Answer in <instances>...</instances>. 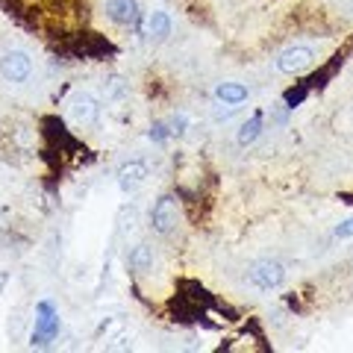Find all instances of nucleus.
<instances>
[{
    "mask_svg": "<svg viewBox=\"0 0 353 353\" xmlns=\"http://www.w3.org/2000/svg\"><path fill=\"white\" fill-rule=\"evenodd\" d=\"M248 277L259 292H271V289H280L283 285L285 268H283V262H277V259H259V262L250 265Z\"/></svg>",
    "mask_w": 353,
    "mask_h": 353,
    "instance_id": "f257e3e1",
    "label": "nucleus"
},
{
    "mask_svg": "<svg viewBox=\"0 0 353 353\" xmlns=\"http://www.w3.org/2000/svg\"><path fill=\"white\" fill-rule=\"evenodd\" d=\"M0 77H3L6 83H27L30 77H32V59H30V53L24 50H6V53H0Z\"/></svg>",
    "mask_w": 353,
    "mask_h": 353,
    "instance_id": "f03ea898",
    "label": "nucleus"
},
{
    "mask_svg": "<svg viewBox=\"0 0 353 353\" xmlns=\"http://www.w3.org/2000/svg\"><path fill=\"white\" fill-rule=\"evenodd\" d=\"M315 65V50L306 48V44H292V48H285L280 57H277V71L283 74H303Z\"/></svg>",
    "mask_w": 353,
    "mask_h": 353,
    "instance_id": "7ed1b4c3",
    "label": "nucleus"
},
{
    "mask_svg": "<svg viewBox=\"0 0 353 353\" xmlns=\"http://www.w3.org/2000/svg\"><path fill=\"white\" fill-rule=\"evenodd\" d=\"M68 115H71L74 124L92 127L94 121L101 118V103H97V97L88 94V92H74L68 97Z\"/></svg>",
    "mask_w": 353,
    "mask_h": 353,
    "instance_id": "20e7f679",
    "label": "nucleus"
},
{
    "mask_svg": "<svg viewBox=\"0 0 353 353\" xmlns=\"http://www.w3.org/2000/svg\"><path fill=\"white\" fill-rule=\"evenodd\" d=\"M36 330H32V345H48L50 339H57L59 333V315L57 309H53V303L41 301L36 306Z\"/></svg>",
    "mask_w": 353,
    "mask_h": 353,
    "instance_id": "39448f33",
    "label": "nucleus"
},
{
    "mask_svg": "<svg viewBox=\"0 0 353 353\" xmlns=\"http://www.w3.org/2000/svg\"><path fill=\"white\" fill-rule=\"evenodd\" d=\"M150 227L159 236H171L176 230V201L171 194H162L150 209Z\"/></svg>",
    "mask_w": 353,
    "mask_h": 353,
    "instance_id": "423d86ee",
    "label": "nucleus"
},
{
    "mask_svg": "<svg viewBox=\"0 0 353 353\" xmlns=\"http://www.w3.org/2000/svg\"><path fill=\"white\" fill-rule=\"evenodd\" d=\"M145 180H148V165L141 159H130L118 168V189L124 194H132Z\"/></svg>",
    "mask_w": 353,
    "mask_h": 353,
    "instance_id": "0eeeda50",
    "label": "nucleus"
},
{
    "mask_svg": "<svg viewBox=\"0 0 353 353\" xmlns=\"http://www.w3.org/2000/svg\"><path fill=\"white\" fill-rule=\"evenodd\" d=\"M106 15L121 27H130L139 21V0H106Z\"/></svg>",
    "mask_w": 353,
    "mask_h": 353,
    "instance_id": "6e6552de",
    "label": "nucleus"
},
{
    "mask_svg": "<svg viewBox=\"0 0 353 353\" xmlns=\"http://www.w3.org/2000/svg\"><path fill=\"white\" fill-rule=\"evenodd\" d=\"M77 50H80L85 59H103L106 53H115L112 44H109L103 36H97V32H85L80 39V44H77Z\"/></svg>",
    "mask_w": 353,
    "mask_h": 353,
    "instance_id": "1a4fd4ad",
    "label": "nucleus"
},
{
    "mask_svg": "<svg viewBox=\"0 0 353 353\" xmlns=\"http://www.w3.org/2000/svg\"><path fill=\"white\" fill-rule=\"evenodd\" d=\"M127 265H130V271L132 274H148L150 268H153V248L150 245H145V241H141V245H136L130 250V256H127Z\"/></svg>",
    "mask_w": 353,
    "mask_h": 353,
    "instance_id": "9d476101",
    "label": "nucleus"
},
{
    "mask_svg": "<svg viewBox=\"0 0 353 353\" xmlns=\"http://www.w3.org/2000/svg\"><path fill=\"white\" fill-rule=\"evenodd\" d=\"M215 97L224 106H241L248 101V85H241V83H221Z\"/></svg>",
    "mask_w": 353,
    "mask_h": 353,
    "instance_id": "9b49d317",
    "label": "nucleus"
},
{
    "mask_svg": "<svg viewBox=\"0 0 353 353\" xmlns=\"http://www.w3.org/2000/svg\"><path fill=\"white\" fill-rule=\"evenodd\" d=\"M259 132H262V112L250 115V118L245 121V124H241V130H239V145H241V148L253 145V141L259 139Z\"/></svg>",
    "mask_w": 353,
    "mask_h": 353,
    "instance_id": "f8f14e48",
    "label": "nucleus"
},
{
    "mask_svg": "<svg viewBox=\"0 0 353 353\" xmlns=\"http://www.w3.org/2000/svg\"><path fill=\"white\" fill-rule=\"evenodd\" d=\"M148 32L157 41H165L171 36V18H168V12H153L150 18H148Z\"/></svg>",
    "mask_w": 353,
    "mask_h": 353,
    "instance_id": "ddd939ff",
    "label": "nucleus"
},
{
    "mask_svg": "<svg viewBox=\"0 0 353 353\" xmlns=\"http://www.w3.org/2000/svg\"><path fill=\"white\" fill-rule=\"evenodd\" d=\"M103 94H106V101H124L127 97V83L121 80V77H109V80L103 83Z\"/></svg>",
    "mask_w": 353,
    "mask_h": 353,
    "instance_id": "4468645a",
    "label": "nucleus"
},
{
    "mask_svg": "<svg viewBox=\"0 0 353 353\" xmlns=\"http://www.w3.org/2000/svg\"><path fill=\"white\" fill-rule=\"evenodd\" d=\"M148 136H150V141H157V145H162V141L171 136V124H165V121H153Z\"/></svg>",
    "mask_w": 353,
    "mask_h": 353,
    "instance_id": "2eb2a0df",
    "label": "nucleus"
},
{
    "mask_svg": "<svg viewBox=\"0 0 353 353\" xmlns=\"http://www.w3.org/2000/svg\"><path fill=\"white\" fill-rule=\"evenodd\" d=\"M185 127H189V118H185L183 112H176L171 118V136H185Z\"/></svg>",
    "mask_w": 353,
    "mask_h": 353,
    "instance_id": "dca6fc26",
    "label": "nucleus"
},
{
    "mask_svg": "<svg viewBox=\"0 0 353 353\" xmlns=\"http://www.w3.org/2000/svg\"><path fill=\"white\" fill-rule=\"evenodd\" d=\"M336 236H339V239H353V218L341 221V224L336 227Z\"/></svg>",
    "mask_w": 353,
    "mask_h": 353,
    "instance_id": "f3484780",
    "label": "nucleus"
},
{
    "mask_svg": "<svg viewBox=\"0 0 353 353\" xmlns=\"http://www.w3.org/2000/svg\"><path fill=\"white\" fill-rule=\"evenodd\" d=\"M6 283H9V277H6V271H0V294H3V289H6Z\"/></svg>",
    "mask_w": 353,
    "mask_h": 353,
    "instance_id": "a211bd4d",
    "label": "nucleus"
}]
</instances>
